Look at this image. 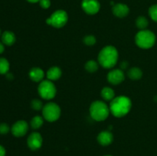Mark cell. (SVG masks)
<instances>
[{
  "instance_id": "4",
  "label": "cell",
  "mask_w": 157,
  "mask_h": 156,
  "mask_svg": "<svg viewBox=\"0 0 157 156\" xmlns=\"http://www.w3.org/2000/svg\"><path fill=\"white\" fill-rule=\"evenodd\" d=\"M136 45L143 49H149L153 47L156 42V35L149 30H140L135 37Z\"/></svg>"
},
{
  "instance_id": "30",
  "label": "cell",
  "mask_w": 157,
  "mask_h": 156,
  "mask_svg": "<svg viewBox=\"0 0 157 156\" xmlns=\"http://www.w3.org/2000/svg\"><path fill=\"white\" fill-rule=\"evenodd\" d=\"M27 1L31 3H35V2H39L40 0H27Z\"/></svg>"
},
{
  "instance_id": "16",
  "label": "cell",
  "mask_w": 157,
  "mask_h": 156,
  "mask_svg": "<svg viewBox=\"0 0 157 156\" xmlns=\"http://www.w3.org/2000/svg\"><path fill=\"white\" fill-rule=\"evenodd\" d=\"M2 41L3 44L8 46L12 45L15 41V34L12 32H9V31L4 32L2 35Z\"/></svg>"
},
{
  "instance_id": "7",
  "label": "cell",
  "mask_w": 157,
  "mask_h": 156,
  "mask_svg": "<svg viewBox=\"0 0 157 156\" xmlns=\"http://www.w3.org/2000/svg\"><path fill=\"white\" fill-rule=\"evenodd\" d=\"M68 16L65 11L57 10L46 20V23L56 28H62L67 24Z\"/></svg>"
},
{
  "instance_id": "18",
  "label": "cell",
  "mask_w": 157,
  "mask_h": 156,
  "mask_svg": "<svg viewBox=\"0 0 157 156\" xmlns=\"http://www.w3.org/2000/svg\"><path fill=\"white\" fill-rule=\"evenodd\" d=\"M101 96L105 100L111 101L112 99L115 98V93L113 89L110 88V87H106L101 90Z\"/></svg>"
},
{
  "instance_id": "21",
  "label": "cell",
  "mask_w": 157,
  "mask_h": 156,
  "mask_svg": "<svg viewBox=\"0 0 157 156\" xmlns=\"http://www.w3.org/2000/svg\"><path fill=\"white\" fill-rule=\"evenodd\" d=\"M9 70V63L6 58H0V73L6 74Z\"/></svg>"
},
{
  "instance_id": "23",
  "label": "cell",
  "mask_w": 157,
  "mask_h": 156,
  "mask_svg": "<svg viewBox=\"0 0 157 156\" xmlns=\"http://www.w3.org/2000/svg\"><path fill=\"white\" fill-rule=\"evenodd\" d=\"M149 15L153 21L157 22V5H153L149 9Z\"/></svg>"
},
{
  "instance_id": "10",
  "label": "cell",
  "mask_w": 157,
  "mask_h": 156,
  "mask_svg": "<svg viewBox=\"0 0 157 156\" xmlns=\"http://www.w3.org/2000/svg\"><path fill=\"white\" fill-rule=\"evenodd\" d=\"M29 124L25 120H18L12 125V133L15 137H21L27 133Z\"/></svg>"
},
{
  "instance_id": "33",
  "label": "cell",
  "mask_w": 157,
  "mask_h": 156,
  "mask_svg": "<svg viewBox=\"0 0 157 156\" xmlns=\"http://www.w3.org/2000/svg\"><path fill=\"white\" fill-rule=\"evenodd\" d=\"M0 35H1V31H0Z\"/></svg>"
},
{
  "instance_id": "11",
  "label": "cell",
  "mask_w": 157,
  "mask_h": 156,
  "mask_svg": "<svg viewBox=\"0 0 157 156\" xmlns=\"http://www.w3.org/2000/svg\"><path fill=\"white\" fill-rule=\"evenodd\" d=\"M125 79V75L121 69H114L107 74V80L113 85H117L122 83Z\"/></svg>"
},
{
  "instance_id": "14",
  "label": "cell",
  "mask_w": 157,
  "mask_h": 156,
  "mask_svg": "<svg viewBox=\"0 0 157 156\" xmlns=\"http://www.w3.org/2000/svg\"><path fill=\"white\" fill-rule=\"evenodd\" d=\"M44 76V72L39 67H33L29 71V77L35 82H41Z\"/></svg>"
},
{
  "instance_id": "25",
  "label": "cell",
  "mask_w": 157,
  "mask_h": 156,
  "mask_svg": "<svg viewBox=\"0 0 157 156\" xmlns=\"http://www.w3.org/2000/svg\"><path fill=\"white\" fill-rule=\"evenodd\" d=\"M84 43L88 46H92L96 43V38L94 35H87L84 38Z\"/></svg>"
},
{
  "instance_id": "5",
  "label": "cell",
  "mask_w": 157,
  "mask_h": 156,
  "mask_svg": "<svg viewBox=\"0 0 157 156\" xmlns=\"http://www.w3.org/2000/svg\"><path fill=\"white\" fill-rule=\"evenodd\" d=\"M42 114L44 119L48 122H55L61 116V108L55 102H48L43 107Z\"/></svg>"
},
{
  "instance_id": "1",
  "label": "cell",
  "mask_w": 157,
  "mask_h": 156,
  "mask_svg": "<svg viewBox=\"0 0 157 156\" xmlns=\"http://www.w3.org/2000/svg\"><path fill=\"white\" fill-rule=\"evenodd\" d=\"M132 102L126 96H119L112 99L110 104V111L115 117L121 118L126 116L130 111Z\"/></svg>"
},
{
  "instance_id": "15",
  "label": "cell",
  "mask_w": 157,
  "mask_h": 156,
  "mask_svg": "<svg viewBox=\"0 0 157 156\" xmlns=\"http://www.w3.org/2000/svg\"><path fill=\"white\" fill-rule=\"evenodd\" d=\"M62 74V72L61 70L58 67H52L49 69L48 70L46 73V76H47L48 80L51 81L57 80L59 79L61 76Z\"/></svg>"
},
{
  "instance_id": "8",
  "label": "cell",
  "mask_w": 157,
  "mask_h": 156,
  "mask_svg": "<svg viewBox=\"0 0 157 156\" xmlns=\"http://www.w3.org/2000/svg\"><path fill=\"white\" fill-rule=\"evenodd\" d=\"M81 6L83 10L89 15H95L101 9V5L98 0H83Z\"/></svg>"
},
{
  "instance_id": "19",
  "label": "cell",
  "mask_w": 157,
  "mask_h": 156,
  "mask_svg": "<svg viewBox=\"0 0 157 156\" xmlns=\"http://www.w3.org/2000/svg\"><path fill=\"white\" fill-rule=\"evenodd\" d=\"M136 24L138 28L140 30H145L149 24V21L147 18L144 16H139L136 21Z\"/></svg>"
},
{
  "instance_id": "29",
  "label": "cell",
  "mask_w": 157,
  "mask_h": 156,
  "mask_svg": "<svg viewBox=\"0 0 157 156\" xmlns=\"http://www.w3.org/2000/svg\"><path fill=\"white\" fill-rule=\"evenodd\" d=\"M4 50H5V47H4V45H3V43L0 42V54H1L2 53H3Z\"/></svg>"
},
{
  "instance_id": "20",
  "label": "cell",
  "mask_w": 157,
  "mask_h": 156,
  "mask_svg": "<svg viewBox=\"0 0 157 156\" xmlns=\"http://www.w3.org/2000/svg\"><path fill=\"white\" fill-rule=\"evenodd\" d=\"M43 122H44V120H43L42 117L36 116L32 118V119L31 120V126L34 129H38V128H41V125H43Z\"/></svg>"
},
{
  "instance_id": "32",
  "label": "cell",
  "mask_w": 157,
  "mask_h": 156,
  "mask_svg": "<svg viewBox=\"0 0 157 156\" xmlns=\"http://www.w3.org/2000/svg\"><path fill=\"white\" fill-rule=\"evenodd\" d=\"M105 156H112V155H105Z\"/></svg>"
},
{
  "instance_id": "17",
  "label": "cell",
  "mask_w": 157,
  "mask_h": 156,
  "mask_svg": "<svg viewBox=\"0 0 157 156\" xmlns=\"http://www.w3.org/2000/svg\"><path fill=\"white\" fill-rule=\"evenodd\" d=\"M127 75L130 77V79L133 80H138L142 77L143 72L138 67H132L128 70Z\"/></svg>"
},
{
  "instance_id": "27",
  "label": "cell",
  "mask_w": 157,
  "mask_h": 156,
  "mask_svg": "<svg viewBox=\"0 0 157 156\" xmlns=\"http://www.w3.org/2000/svg\"><path fill=\"white\" fill-rule=\"evenodd\" d=\"M39 4L42 9H48L51 6V1L50 0H40Z\"/></svg>"
},
{
  "instance_id": "31",
  "label": "cell",
  "mask_w": 157,
  "mask_h": 156,
  "mask_svg": "<svg viewBox=\"0 0 157 156\" xmlns=\"http://www.w3.org/2000/svg\"><path fill=\"white\" fill-rule=\"evenodd\" d=\"M7 78L8 79H12L13 78V76L11 73H7Z\"/></svg>"
},
{
  "instance_id": "26",
  "label": "cell",
  "mask_w": 157,
  "mask_h": 156,
  "mask_svg": "<svg viewBox=\"0 0 157 156\" xmlns=\"http://www.w3.org/2000/svg\"><path fill=\"white\" fill-rule=\"evenodd\" d=\"M9 126L6 123H1L0 124V134L6 135L9 132Z\"/></svg>"
},
{
  "instance_id": "28",
  "label": "cell",
  "mask_w": 157,
  "mask_h": 156,
  "mask_svg": "<svg viewBox=\"0 0 157 156\" xmlns=\"http://www.w3.org/2000/svg\"><path fill=\"white\" fill-rule=\"evenodd\" d=\"M0 156H6V149L2 145H0Z\"/></svg>"
},
{
  "instance_id": "6",
  "label": "cell",
  "mask_w": 157,
  "mask_h": 156,
  "mask_svg": "<svg viewBox=\"0 0 157 156\" xmlns=\"http://www.w3.org/2000/svg\"><path fill=\"white\" fill-rule=\"evenodd\" d=\"M38 91L41 97L44 99H52L55 96L57 93L56 87L49 80L41 81L38 87Z\"/></svg>"
},
{
  "instance_id": "24",
  "label": "cell",
  "mask_w": 157,
  "mask_h": 156,
  "mask_svg": "<svg viewBox=\"0 0 157 156\" xmlns=\"http://www.w3.org/2000/svg\"><path fill=\"white\" fill-rule=\"evenodd\" d=\"M32 107L34 110L38 111V110H41V109H43L44 106H43V103L41 100H39L38 99H35L32 101Z\"/></svg>"
},
{
  "instance_id": "13",
  "label": "cell",
  "mask_w": 157,
  "mask_h": 156,
  "mask_svg": "<svg viewBox=\"0 0 157 156\" xmlns=\"http://www.w3.org/2000/svg\"><path fill=\"white\" fill-rule=\"evenodd\" d=\"M113 140V136L110 132L103 131L99 133L98 136V141L103 146H107L110 145Z\"/></svg>"
},
{
  "instance_id": "12",
  "label": "cell",
  "mask_w": 157,
  "mask_h": 156,
  "mask_svg": "<svg viewBox=\"0 0 157 156\" xmlns=\"http://www.w3.org/2000/svg\"><path fill=\"white\" fill-rule=\"evenodd\" d=\"M112 11L115 16L118 18H124L130 12V9L127 5L123 4V3H117L113 6Z\"/></svg>"
},
{
  "instance_id": "9",
  "label": "cell",
  "mask_w": 157,
  "mask_h": 156,
  "mask_svg": "<svg viewBox=\"0 0 157 156\" xmlns=\"http://www.w3.org/2000/svg\"><path fill=\"white\" fill-rule=\"evenodd\" d=\"M42 136L38 132H32L29 136L27 140L28 146L32 151L39 149L42 145Z\"/></svg>"
},
{
  "instance_id": "22",
  "label": "cell",
  "mask_w": 157,
  "mask_h": 156,
  "mask_svg": "<svg viewBox=\"0 0 157 156\" xmlns=\"http://www.w3.org/2000/svg\"><path fill=\"white\" fill-rule=\"evenodd\" d=\"M85 69L89 73H94L98 69V64L95 61L90 60L88 61L85 64Z\"/></svg>"
},
{
  "instance_id": "2",
  "label": "cell",
  "mask_w": 157,
  "mask_h": 156,
  "mask_svg": "<svg viewBox=\"0 0 157 156\" xmlns=\"http://www.w3.org/2000/svg\"><path fill=\"white\" fill-rule=\"evenodd\" d=\"M118 51L115 47L108 45L104 47L98 55V62L104 68H112L117 62Z\"/></svg>"
},
{
  "instance_id": "3",
  "label": "cell",
  "mask_w": 157,
  "mask_h": 156,
  "mask_svg": "<svg viewBox=\"0 0 157 156\" xmlns=\"http://www.w3.org/2000/svg\"><path fill=\"white\" fill-rule=\"evenodd\" d=\"M110 113V108L103 101L97 100L92 102L90 106V115L92 119L101 122L108 117Z\"/></svg>"
}]
</instances>
